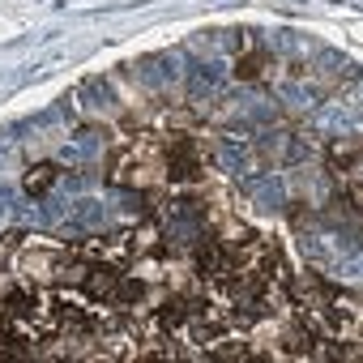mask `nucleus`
I'll return each mask as SVG.
<instances>
[{
	"label": "nucleus",
	"mask_w": 363,
	"mask_h": 363,
	"mask_svg": "<svg viewBox=\"0 0 363 363\" xmlns=\"http://www.w3.org/2000/svg\"><path fill=\"white\" fill-rule=\"evenodd\" d=\"M52 184H56V162H39V167L26 171V193L30 197H43Z\"/></svg>",
	"instance_id": "nucleus-1"
},
{
	"label": "nucleus",
	"mask_w": 363,
	"mask_h": 363,
	"mask_svg": "<svg viewBox=\"0 0 363 363\" xmlns=\"http://www.w3.org/2000/svg\"><path fill=\"white\" fill-rule=\"evenodd\" d=\"M189 316H193V312H189V299H184V295H175V299H167V303L158 308V325H162V329H179Z\"/></svg>",
	"instance_id": "nucleus-2"
},
{
	"label": "nucleus",
	"mask_w": 363,
	"mask_h": 363,
	"mask_svg": "<svg viewBox=\"0 0 363 363\" xmlns=\"http://www.w3.org/2000/svg\"><path fill=\"white\" fill-rule=\"evenodd\" d=\"M261 65H265V52L257 48V52H248V56H240V65H235V77H261Z\"/></svg>",
	"instance_id": "nucleus-3"
}]
</instances>
